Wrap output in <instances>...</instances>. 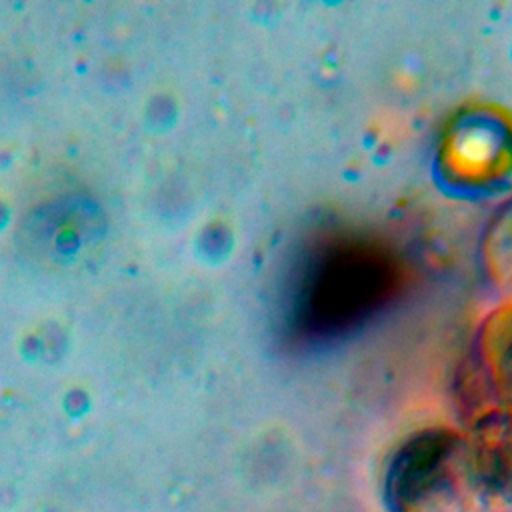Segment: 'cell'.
<instances>
[{"label":"cell","instance_id":"1","mask_svg":"<svg viewBox=\"0 0 512 512\" xmlns=\"http://www.w3.org/2000/svg\"><path fill=\"white\" fill-rule=\"evenodd\" d=\"M456 438L446 430H426L408 440L392 458L386 494L396 512H410L448 478Z\"/></svg>","mask_w":512,"mask_h":512},{"label":"cell","instance_id":"2","mask_svg":"<svg viewBox=\"0 0 512 512\" xmlns=\"http://www.w3.org/2000/svg\"><path fill=\"white\" fill-rule=\"evenodd\" d=\"M478 470L486 484L504 488L512 482V428L504 420L486 422L478 442Z\"/></svg>","mask_w":512,"mask_h":512}]
</instances>
